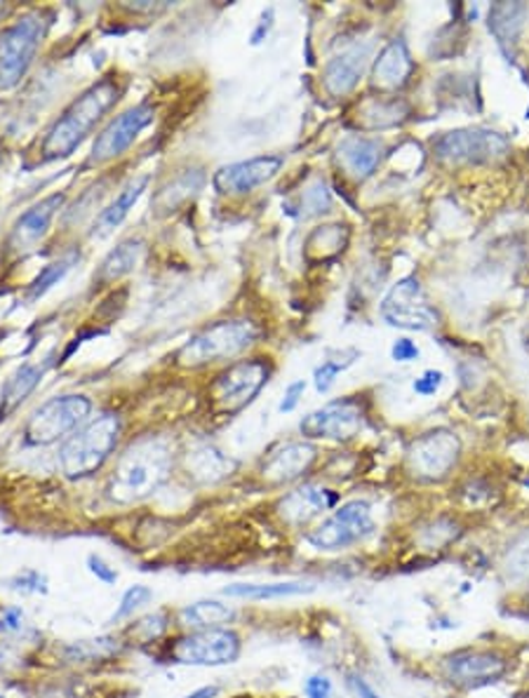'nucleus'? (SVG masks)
Returning a JSON list of instances; mask_svg holds the SVG:
<instances>
[{"mask_svg":"<svg viewBox=\"0 0 529 698\" xmlns=\"http://www.w3.org/2000/svg\"><path fill=\"white\" fill-rule=\"evenodd\" d=\"M175 448L165 435H142L118 456L106 494L116 503H137L156 494L173 475Z\"/></svg>","mask_w":529,"mask_h":698,"instance_id":"1","label":"nucleus"},{"mask_svg":"<svg viewBox=\"0 0 529 698\" xmlns=\"http://www.w3.org/2000/svg\"><path fill=\"white\" fill-rule=\"evenodd\" d=\"M123 85L116 75H104L102 81L90 85L56 121L43 140V161H60L79 148L87 134L102 123L104 115L121 100Z\"/></svg>","mask_w":529,"mask_h":698,"instance_id":"2","label":"nucleus"},{"mask_svg":"<svg viewBox=\"0 0 529 698\" xmlns=\"http://www.w3.org/2000/svg\"><path fill=\"white\" fill-rule=\"evenodd\" d=\"M123 433V423L118 414H102L81 431L69 435L60 450V469L66 478L81 480L97 473L108 456L116 452Z\"/></svg>","mask_w":529,"mask_h":698,"instance_id":"3","label":"nucleus"},{"mask_svg":"<svg viewBox=\"0 0 529 698\" xmlns=\"http://www.w3.org/2000/svg\"><path fill=\"white\" fill-rule=\"evenodd\" d=\"M259 339V327L250 320H219L200 329L177 353V365L186 370L231 360Z\"/></svg>","mask_w":529,"mask_h":698,"instance_id":"4","label":"nucleus"},{"mask_svg":"<svg viewBox=\"0 0 529 698\" xmlns=\"http://www.w3.org/2000/svg\"><path fill=\"white\" fill-rule=\"evenodd\" d=\"M50 24V10H33L0 31V90L14 88L27 75Z\"/></svg>","mask_w":529,"mask_h":698,"instance_id":"5","label":"nucleus"},{"mask_svg":"<svg viewBox=\"0 0 529 698\" xmlns=\"http://www.w3.org/2000/svg\"><path fill=\"white\" fill-rule=\"evenodd\" d=\"M90 412L92 400L85 396L71 393L50 398L31 414L24 429V440L29 444H35V448L60 442L79 429V425L90 417Z\"/></svg>","mask_w":529,"mask_h":698,"instance_id":"6","label":"nucleus"},{"mask_svg":"<svg viewBox=\"0 0 529 698\" xmlns=\"http://www.w3.org/2000/svg\"><path fill=\"white\" fill-rule=\"evenodd\" d=\"M506 673H508V658L497 649L468 647V649L447 654L440 661L443 680L464 691L495 685Z\"/></svg>","mask_w":529,"mask_h":698,"instance_id":"7","label":"nucleus"},{"mask_svg":"<svg viewBox=\"0 0 529 698\" xmlns=\"http://www.w3.org/2000/svg\"><path fill=\"white\" fill-rule=\"evenodd\" d=\"M271 367L267 360H240L221 372L210 386V398L221 414H236L250 404L257 393L267 386Z\"/></svg>","mask_w":529,"mask_h":698,"instance_id":"8","label":"nucleus"},{"mask_svg":"<svg viewBox=\"0 0 529 698\" xmlns=\"http://www.w3.org/2000/svg\"><path fill=\"white\" fill-rule=\"evenodd\" d=\"M374 532V517L367 501H349L309 534V543L318 551H344L365 541Z\"/></svg>","mask_w":529,"mask_h":698,"instance_id":"9","label":"nucleus"},{"mask_svg":"<svg viewBox=\"0 0 529 698\" xmlns=\"http://www.w3.org/2000/svg\"><path fill=\"white\" fill-rule=\"evenodd\" d=\"M240 637L229 628L194 630L179 637L169 656L181 666H226L238 661Z\"/></svg>","mask_w":529,"mask_h":698,"instance_id":"10","label":"nucleus"},{"mask_svg":"<svg viewBox=\"0 0 529 698\" xmlns=\"http://www.w3.org/2000/svg\"><path fill=\"white\" fill-rule=\"evenodd\" d=\"M154 115H156V109L151 104H139V106H132L127 109L125 113H121L118 119H113L104 130L97 140H94L92 144V155H90V163H97V165H104L108 161H116L121 158V155L137 142L139 134L154 123Z\"/></svg>","mask_w":529,"mask_h":698,"instance_id":"11","label":"nucleus"},{"mask_svg":"<svg viewBox=\"0 0 529 698\" xmlns=\"http://www.w3.org/2000/svg\"><path fill=\"white\" fill-rule=\"evenodd\" d=\"M382 316L388 325L403 329H431L438 325V310L431 306L422 285L405 278L395 285L382 304Z\"/></svg>","mask_w":529,"mask_h":698,"instance_id":"12","label":"nucleus"},{"mask_svg":"<svg viewBox=\"0 0 529 698\" xmlns=\"http://www.w3.org/2000/svg\"><path fill=\"white\" fill-rule=\"evenodd\" d=\"M461 444L449 431H433L412 442L407 452L409 471L422 480H443L459 461Z\"/></svg>","mask_w":529,"mask_h":698,"instance_id":"13","label":"nucleus"},{"mask_svg":"<svg viewBox=\"0 0 529 698\" xmlns=\"http://www.w3.org/2000/svg\"><path fill=\"white\" fill-rule=\"evenodd\" d=\"M363 407L357 400H334L311 412L299 423V431L309 440H351L363 429Z\"/></svg>","mask_w":529,"mask_h":698,"instance_id":"14","label":"nucleus"},{"mask_svg":"<svg viewBox=\"0 0 529 698\" xmlns=\"http://www.w3.org/2000/svg\"><path fill=\"white\" fill-rule=\"evenodd\" d=\"M508 151V142L492 130H457L436 142V153L447 163H485Z\"/></svg>","mask_w":529,"mask_h":698,"instance_id":"15","label":"nucleus"},{"mask_svg":"<svg viewBox=\"0 0 529 698\" xmlns=\"http://www.w3.org/2000/svg\"><path fill=\"white\" fill-rule=\"evenodd\" d=\"M282 167V158L278 155H257L250 161H240L234 165H224L215 172L212 186L221 196H245L257 186L271 182Z\"/></svg>","mask_w":529,"mask_h":698,"instance_id":"16","label":"nucleus"},{"mask_svg":"<svg viewBox=\"0 0 529 698\" xmlns=\"http://www.w3.org/2000/svg\"><path fill=\"white\" fill-rule=\"evenodd\" d=\"M64 201H66L64 193H54V196H48L45 201L31 205L24 215L14 222L8 238V249L12 255L24 257L45 240L52 219L56 217V212L62 209Z\"/></svg>","mask_w":529,"mask_h":698,"instance_id":"17","label":"nucleus"},{"mask_svg":"<svg viewBox=\"0 0 529 698\" xmlns=\"http://www.w3.org/2000/svg\"><path fill=\"white\" fill-rule=\"evenodd\" d=\"M315 463V450L307 442H286L261 463V478L269 484H288L299 480Z\"/></svg>","mask_w":529,"mask_h":698,"instance_id":"18","label":"nucleus"},{"mask_svg":"<svg viewBox=\"0 0 529 698\" xmlns=\"http://www.w3.org/2000/svg\"><path fill=\"white\" fill-rule=\"evenodd\" d=\"M336 503V494L315 484H304L294 492L286 494L278 503V513L282 522L290 527H304L318 515H323Z\"/></svg>","mask_w":529,"mask_h":698,"instance_id":"19","label":"nucleus"},{"mask_svg":"<svg viewBox=\"0 0 529 698\" xmlns=\"http://www.w3.org/2000/svg\"><path fill=\"white\" fill-rule=\"evenodd\" d=\"M370 52H372V48L367 43L365 45L357 43V45L349 48L346 52L334 57V60L325 69V75H323L325 90L332 96L349 94L357 85V81L363 78V73L370 64Z\"/></svg>","mask_w":529,"mask_h":698,"instance_id":"20","label":"nucleus"},{"mask_svg":"<svg viewBox=\"0 0 529 698\" xmlns=\"http://www.w3.org/2000/svg\"><path fill=\"white\" fill-rule=\"evenodd\" d=\"M412 71L414 64L407 45L401 41H391L374 60L372 81L380 90H398L407 83Z\"/></svg>","mask_w":529,"mask_h":698,"instance_id":"21","label":"nucleus"},{"mask_svg":"<svg viewBox=\"0 0 529 698\" xmlns=\"http://www.w3.org/2000/svg\"><path fill=\"white\" fill-rule=\"evenodd\" d=\"M382 155H384L382 144L367 137H349L339 146V163H342L346 174H351L357 182L367 179L370 174L380 167Z\"/></svg>","mask_w":529,"mask_h":698,"instance_id":"22","label":"nucleus"},{"mask_svg":"<svg viewBox=\"0 0 529 698\" xmlns=\"http://www.w3.org/2000/svg\"><path fill=\"white\" fill-rule=\"evenodd\" d=\"M151 177L148 174H142V177L127 182L116 198L111 201V205H106L102 212L97 222H94V236H108L111 230H116L123 219L129 215V209L137 205V201L142 198V193L146 191Z\"/></svg>","mask_w":529,"mask_h":698,"instance_id":"23","label":"nucleus"},{"mask_svg":"<svg viewBox=\"0 0 529 698\" xmlns=\"http://www.w3.org/2000/svg\"><path fill=\"white\" fill-rule=\"evenodd\" d=\"M234 465L236 463L212 448V444H198V448L186 454V471L200 484H215L224 480L226 475H231Z\"/></svg>","mask_w":529,"mask_h":698,"instance_id":"24","label":"nucleus"},{"mask_svg":"<svg viewBox=\"0 0 529 698\" xmlns=\"http://www.w3.org/2000/svg\"><path fill=\"white\" fill-rule=\"evenodd\" d=\"M203 184H205V174L200 170H188V172L177 174L173 182L158 191V196L154 201L156 212L158 215H173V212L179 209V205L198 196Z\"/></svg>","mask_w":529,"mask_h":698,"instance_id":"25","label":"nucleus"},{"mask_svg":"<svg viewBox=\"0 0 529 698\" xmlns=\"http://www.w3.org/2000/svg\"><path fill=\"white\" fill-rule=\"evenodd\" d=\"M144 255V243L142 240H123L116 249H111L106 259L102 261L100 270L94 274V280L102 283V285H111L121 280L123 276L132 274V270L137 268L139 259Z\"/></svg>","mask_w":529,"mask_h":698,"instance_id":"26","label":"nucleus"},{"mask_svg":"<svg viewBox=\"0 0 529 698\" xmlns=\"http://www.w3.org/2000/svg\"><path fill=\"white\" fill-rule=\"evenodd\" d=\"M181 624L191 630H210L231 624L236 612L229 605H221L217 599H203V603L188 605L179 612Z\"/></svg>","mask_w":529,"mask_h":698,"instance_id":"27","label":"nucleus"},{"mask_svg":"<svg viewBox=\"0 0 529 698\" xmlns=\"http://www.w3.org/2000/svg\"><path fill=\"white\" fill-rule=\"evenodd\" d=\"M349 245V228L342 224H330V226H318L307 245V259L311 261H328L336 255H342L344 247Z\"/></svg>","mask_w":529,"mask_h":698,"instance_id":"28","label":"nucleus"},{"mask_svg":"<svg viewBox=\"0 0 529 698\" xmlns=\"http://www.w3.org/2000/svg\"><path fill=\"white\" fill-rule=\"evenodd\" d=\"M43 379V367L24 365L22 370H17L14 377L6 383L3 393H0V419H6L8 412H12L17 404H22Z\"/></svg>","mask_w":529,"mask_h":698,"instance_id":"29","label":"nucleus"},{"mask_svg":"<svg viewBox=\"0 0 529 698\" xmlns=\"http://www.w3.org/2000/svg\"><path fill=\"white\" fill-rule=\"evenodd\" d=\"M527 8L522 3H497L489 10V29L499 38V43H516L522 29Z\"/></svg>","mask_w":529,"mask_h":698,"instance_id":"30","label":"nucleus"},{"mask_svg":"<svg viewBox=\"0 0 529 698\" xmlns=\"http://www.w3.org/2000/svg\"><path fill=\"white\" fill-rule=\"evenodd\" d=\"M501 572L514 584L529 581V530L511 541L501 560Z\"/></svg>","mask_w":529,"mask_h":698,"instance_id":"31","label":"nucleus"},{"mask_svg":"<svg viewBox=\"0 0 529 698\" xmlns=\"http://www.w3.org/2000/svg\"><path fill=\"white\" fill-rule=\"evenodd\" d=\"M309 584H236L224 588V595L231 597H248V599H278L309 593Z\"/></svg>","mask_w":529,"mask_h":698,"instance_id":"32","label":"nucleus"},{"mask_svg":"<svg viewBox=\"0 0 529 698\" xmlns=\"http://www.w3.org/2000/svg\"><path fill=\"white\" fill-rule=\"evenodd\" d=\"M75 261H79V255H69V257H62V259H56V261L48 264V266L41 270V274L35 276V280L29 285V299L35 301V299L45 297V295L50 292V289L69 274V270L73 268Z\"/></svg>","mask_w":529,"mask_h":698,"instance_id":"33","label":"nucleus"},{"mask_svg":"<svg viewBox=\"0 0 529 698\" xmlns=\"http://www.w3.org/2000/svg\"><path fill=\"white\" fill-rule=\"evenodd\" d=\"M357 358V351H344V353H336V358H332V353H330V358L328 360H323V365L318 367L315 370V388L320 393H328L330 388H332V383H334V379H336V374L339 372H344L346 367H351L353 365V360Z\"/></svg>","mask_w":529,"mask_h":698,"instance_id":"34","label":"nucleus"},{"mask_svg":"<svg viewBox=\"0 0 529 698\" xmlns=\"http://www.w3.org/2000/svg\"><path fill=\"white\" fill-rule=\"evenodd\" d=\"M151 597H154V593H151L146 586H132L129 591H125V595L121 599V607L116 609V614H113V620H123V618L132 616L139 607L148 605Z\"/></svg>","mask_w":529,"mask_h":698,"instance_id":"35","label":"nucleus"},{"mask_svg":"<svg viewBox=\"0 0 529 698\" xmlns=\"http://www.w3.org/2000/svg\"><path fill=\"white\" fill-rule=\"evenodd\" d=\"M12 588L17 591H24V593H45L48 591V581L43 574L38 572H24L19 574L14 581H12Z\"/></svg>","mask_w":529,"mask_h":698,"instance_id":"36","label":"nucleus"},{"mask_svg":"<svg viewBox=\"0 0 529 698\" xmlns=\"http://www.w3.org/2000/svg\"><path fill=\"white\" fill-rule=\"evenodd\" d=\"M304 207L311 209V215H320V212H328L330 207V196L323 184H315L313 188L307 191L304 196Z\"/></svg>","mask_w":529,"mask_h":698,"instance_id":"37","label":"nucleus"},{"mask_svg":"<svg viewBox=\"0 0 529 698\" xmlns=\"http://www.w3.org/2000/svg\"><path fill=\"white\" fill-rule=\"evenodd\" d=\"M87 567H90V572H92L94 576H97V578L102 581V584H108V586H111V584H116V581H118V572L113 569V567H108L106 562H104L102 557H97V555H90V557H87Z\"/></svg>","mask_w":529,"mask_h":698,"instance_id":"38","label":"nucleus"},{"mask_svg":"<svg viewBox=\"0 0 529 698\" xmlns=\"http://www.w3.org/2000/svg\"><path fill=\"white\" fill-rule=\"evenodd\" d=\"M304 691H307V696H309V698H334L332 682L328 680V677H323V675L309 677Z\"/></svg>","mask_w":529,"mask_h":698,"instance_id":"39","label":"nucleus"},{"mask_svg":"<svg viewBox=\"0 0 529 698\" xmlns=\"http://www.w3.org/2000/svg\"><path fill=\"white\" fill-rule=\"evenodd\" d=\"M391 356H393V360H398V362H409V360L419 358V348L409 339H398L391 348Z\"/></svg>","mask_w":529,"mask_h":698,"instance_id":"40","label":"nucleus"},{"mask_svg":"<svg viewBox=\"0 0 529 698\" xmlns=\"http://www.w3.org/2000/svg\"><path fill=\"white\" fill-rule=\"evenodd\" d=\"M440 383H443V374L436 370H431L422 379L414 381V391H417L419 396H433L440 388Z\"/></svg>","mask_w":529,"mask_h":698,"instance_id":"41","label":"nucleus"},{"mask_svg":"<svg viewBox=\"0 0 529 698\" xmlns=\"http://www.w3.org/2000/svg\"><path fill=\"white\" fill-rule=\"evenodd\" d=\"M22 628H24L22 609H6L3 618H0V630H3V633H19Z\"/></svg>","mask_w":529,"mask_h":698,"instance_id":"42","label":"nucleus"},{"mask_svg":"<svg viewBox=\"0 0 529 698\" xmlns=\"http://www.w3.org/2000/svg\"><path fill=\"white\" fill-rule=\"evenodd\" d=\"M304 391H307V383H304V381H294V383H290L288 393H286V400L280 402V412H292L294 407L299 404V398L304 396Z\"/></svg>","mask_w":529,"mask_h":698,"instance_id":"43","label":"nucleus"},{"mask_svg":"<svg viewBox=\"0 0 529 698\" xmlns=\"http://www.w3.org/2000/svg\"><path fill=\"white\" fill-rule=\"evenodd\" d=\"M271 27H273V10L269 8L267 12L261 14V19H259V24H257V29L252 31V38H250V43L252 45H259L263 38L269 35V31H271Z\"/></svg>","mask_w":529,"mask_h":698,"instance_id":"44","label":"nucleus"},{"mask_svg":"<svg viewBox=\"0 0 529 698\" xmlns=\"http://www.w3.org/2000/svg\"><path fill=\"white\" fill-rule=\"evenodd\" d=\"M351 685H353V689H355L357 698H380V696L374 694V689H372L365 680H361V677H353Z\"/></svg>","mask_w":529,"mask_h":698,"instance_id":"45","label":"nucleus"},{"mask_svg":"<svg viewBox=\"0 0 529 698\" xmlns=\"http://www.w3.org/2000/svg\"><path fill=\"white\" fill-rule=\"evenodd\" d=\"M215 696H219V687H203V689H198V691H194V694H188L186 698H215Z\"/></svg>","mask_w":529,"mask_h":698,"instance_id":"46","label":"nucleus"},{"mask_svg":"<svg viewBox=\"0 0 529 698\" xmlns=\"http://www.w3.org/2000/svg\"><path fill=\"white\" fill-rule=\"evenodd\" d=\"M125 10H132V12H158V10H165L167 6H151V3H135V6H123Z\"/></svg>","mask_w":529,"mask_h":698,"instance_id":"47","label":"nucleus"},{"mask_svg":"<svg viewBox=\"0 0 529 698\" xmlns=\"http://www.w3.org/2000/svg\"><path fill=\"white\" fill-rule=\"evenodd\" d=\"M527 607H529V593H527Z\"/></svg>","mask_w":529,"mask_h":698,"instance_id":"48","label":"nucleus"},{"mask_svg":"<svg viewBox=\"0 0 529 698\" xmlns=\"http://www.w3.org/2000/svg\"><path fill=\"white\" fill-rule=\"evenodd\" d=\"M0 698H3V696H0Z\"/></svg>","mask_w":529,"mask_h":698,"instance_id":"49","label":"nucleus"}]
</instances>
